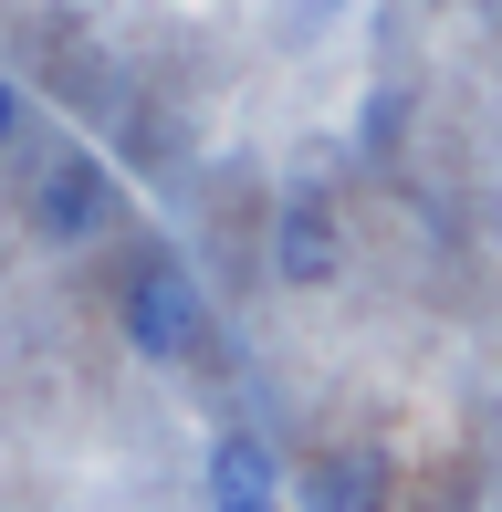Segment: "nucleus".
Returning a JSON list of instances; mask_svg holds the SVG:
<instances>
[{"label": "nucleus", "mask_w": 502, "mask_h": 512, "mask_svg": "<svg viewBox=\"0 0 502 512\" xmlns=\"http://www.w3.org/2000/svg\"><path fill=\"white\" fill-rule=\"evenodd\" d=\"M126 335H136V356H157V366H189L199 345H210V304H199V283L168 251H147V262L126 272Z\"/></svg>", "instance_id": "nucleus-1"}, {"label": "nucleus", "mask_w": 502, "mask_h": 512, "mask_svg": "<svg viewBox=\"0 0 502 512\" xmlns=\"http://www.w3.org/2000/svg\"><path fill=\"white\" fill-rule=\"evenodd\" d=\"M272 272H283L293 293H325L335 272H346V230H335L325 199H283V220H272Z\"/></svg>", "instance_id": "nucleus-2"}, {"label": "nucleus", "mask_w": 502, "mask_h": 512, "mask_svg": "<svg viewBox=\"0 0 502 512\" xmlns=\"http://www.w3.org/2000/svg\"><path fill=\"white\" fill-rule=\"evenodd\" d=\"M32 220L53 230V241H95L105 220H116V178L95 168V157H53L32 189Z\"/></svg>", "instance_id": "nucleus-3"}, {"label": "nucleus", "mask_w": 502, "mask_h": 512, "mask_svg": "<svg viewBox=\"0 0 502 512\" xmlns=\"http://www.w3.org/2000/svg\"><path fill=\"white\" fill-rule=\"evenodd\" d=\"M210 512H283V481H272L262 439H210Z\"/></svg>", "instance_id": "nucleus-4"}, {"label": "nucleus", "mask_w": 502, "mask_h": 512, "mask_svg": "<svg viewBox=\"0 0 502 512\" xmlns=\"http://www.w3.org/2000/svg\"><path fill=\"white\" fill-rule=\"evenodd\" d=\"M314 512H377V471L367 460H325L314 471Z\"/></svg>", "instance_id": "nucleus-5"}, {"label": "nucleus", "mask_w": 502, "mask_h": 512, "mask_svg": "<svg viewBox=\"0 0 502 512\" xmlns=\"http://www.w3.org/2000/svg\"><path fill=\"white\" fill-rule=\"evenodd\" d=\"M21 136V95H11V74H0V147Z\"/></svg>", "instance_id": "nucleus-6"}]
</instances>
